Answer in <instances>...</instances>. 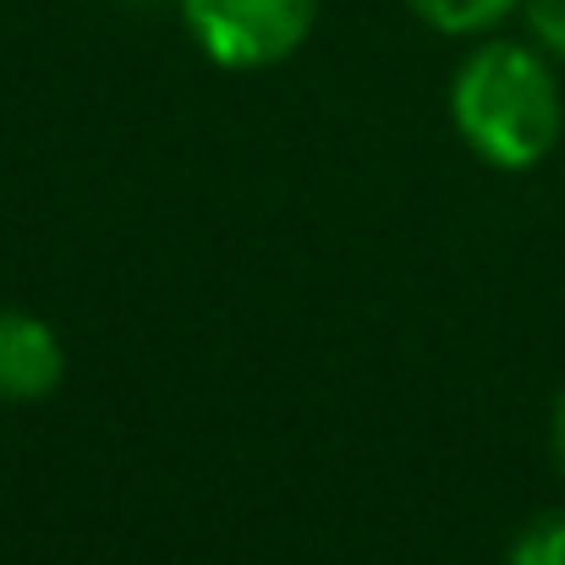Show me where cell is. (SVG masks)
Instances as JSON below:
<instances>
[{"instance_id":"1","label":"cell","mask_w":565,"mask_h":565,"mask_svg":"<svg viewBox=\"0 0 565 565\" xmlns=\"http://www.w3.org/2000/svg\"><path fill=\"white\" fill-rule=\"evenodd\" d=\"M450 116H456L461 143L483 166L533 171L561 143L565 105L561 83L539 50L494 39L461 61V72L450 83Z\"/></svg>"},{"instance_id":"6","label":"cell","mask_w":565,"mask_h":565,"mask_svg":"<svg viewBox=\"0 0 565 565\" xmlns=\"http://www.w3.org/2000/svg\"><path fill=\"white\" fill-rule=\"evenodd\" d=\"M527 28L555 61H565V0H527Z\"/></svg>"},{"instance_id":"5","label":"cell","mask_w":565,"mask_h":565,"mask_svg":"<svg viewBox=\"0 0 565 565\" xmlns=\"http://www.w3.org/2000/svg\"><path fill=\"white\" fill-rule=\"evenodd\" d=\"M511 565H565V516H539L511 544Z\"/></svg>"},{"instance_id":"7","label":"cell","mask_w":565,"mask_h":565,"mask_svg":"<svg viewBox=\"0 0 565 565\" xmlns=\"http://www.w3.org/2000/svg\"><path fill=\"white\" fill-rule=\"evenodd\" d=\"M550 445H555V461H561V472H565V390H561V401H555V417H550Z\"/></svg>"},{"instance_id":"2","label":"cell","mask_w":565,"mask_h":565,"mask_svg":"<svg viewBox=\"0 0 565 565\" xmlns=\"http://www.w3.org/2000/svg\"><path fill=\"white\" fill-rule=\"evenodd\" d=\"M182 17L214 66L258 72L302 50L319 0H182Z\"/></svg>"},{"instance_id":"3","label":"cell","mask_w":565,"mask_h":565,"mask_svg":"<svg viewBox=\"0 0 565 565\" xmlns=\"http://www.w3.org/2000/svg\"><path fill=\"white\" fill-rule=\"evenodd\" d=\"M61 341L33 313H0V401H39L61 384Z\"/></svg>"},{"instance_id":"4","label":"cell","mask_w":565,"mask_h":565,"mask_svg":"<svg viewBox=\"0 0 565 565\" xmlns=\"http://www.w3.org/2000/svg\"><path fill=\"white\" fill-rule=\"evenodd\" d=\"M406 6L434 33H483L516 11V0H406Z\"/></svg>"}]
</instances>
